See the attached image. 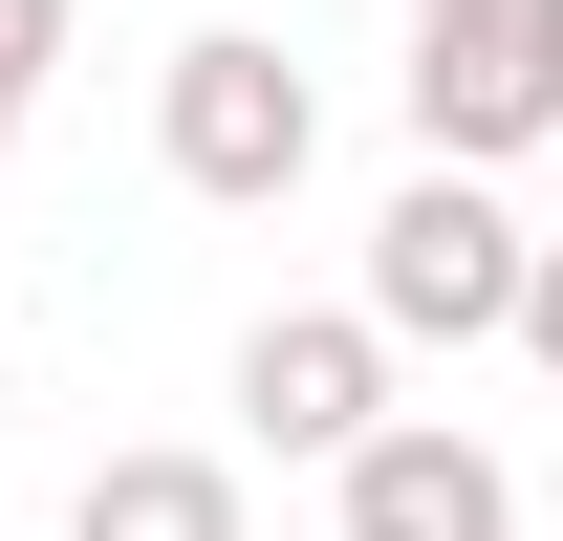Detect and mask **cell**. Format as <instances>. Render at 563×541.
<instances>
[{"label": "cell", "instance_id": "4", "mask_svg": "<svg viewBox=\"0 0 563 541\" xmlns=\"http://www.w3.org/2000/svg\"><path fill=\"white\" fill-rule=\"evenodd\" d=\"M239 433L347 476L368 433H390V325H368V303H261V325H239Z\"/></svg>", "mask_w": 563, "mask_h": 541}, {"label": "cell", "instance_id": "9", "mask_svg": "<svg viewBox=\"0 0 563 541\" xmlns=\"http://www.w3.org/2000/svg\"><path fill=\"white\" fill-rule=\"evenodd\" d=\"M0 411H22V368H0Z\"/></svg>", "mask_w": 563, "mask_h": 541}, {"label": "cell", "instance_id": "10", "mask_svg": "<svg viewBox=\"0 0 563 541\" xmlns=\"http://www.w3.org/2000/svg\"><path fill=\"white\" fill-rule=\"evenodd\" d=\"M542 174H563V152H542Z\"/></svg>", "mask_w": 563, "mask_h": 541}, {"label": "cell", "instance_id": "5", "mask_svg": "<svg viewBox=\"0 0 563 541\" xmlns=\"http://www.w3.org/2000/svg\"><path fill=\"white\" fill-rule=\"evenodd\" d=\"M325 498H347V541H520V476H498V433H455V411H390Z\"/></svg>", "mask_w": 563, "mask_h": 541}, {"label": "cell", "instance_id": "1", "mask_svg": "<svg viewBox=\"0 0 563 541\" xmlns=\"http://www.w3.org/2000/svg\"><path fill=\"white\" fill-rule=\"evenodd\" d=\"M390 109H412L433 174H520V152H563V0H412Z\"/></svg>", "mask_w": 563, "mask_h": 541}, {"label": "cell", "instance_id": "6", "mask_svg": "<svg viewBox=\"0 0 563 541\" xmlns=\"http://www.w3.org/2000/svg\"><path fill=\"white\" fill-rule=\"evenodd\" d=\"M66 541H239V455H87Z\"/></svg>", "mask_w": 563, "mask_h": 541}, {"label": "cell", "instance_id": "8", "mask_svg": "<svg viewBox=\"0 0 563 541\" xmlns=\"http://www.w3.org/2000/svg\"><path fill=\"white\" fill-rule=\"evenodd\" d=\"M520 368L563 390V239H542V303H520Z\"/></svg>", "mask_w": 563, "mask_h": 541}, {"label": "cell", "instance_id": "3", "mask_svg": "<svg viewBox=\"0 0 563 541\" xmlns=\"http://www.w3.org/2000/svg\"><path fill=\"white\" fill-rule=\"evenodd\" d=\"M520 303H542V239L498 217V174H390V217H368V325L390 346H520Z\"/></svg>", "mask_w": 563, "mask_h": 541}, {"label": "cell", "instance_id": "2", "mask_svg": "<svg viewBox=\"0 0 563 541\" xmlns=\"http://www.w3.org/2000/svg\"><path fill=\"white\" fill-rule=\"evenodd\" d=\"M152 152H174V196H217V217H282L303 174H325V87L282 66L261 22H196V44L152 66Z\"/></svg>", "mask_w": 563, "mask_h": 541}, {"label": "cell", "instance_id": "7", "mask_svg": "<svg viewBox=\"0 0 563 541\" xmlns=\"http://www.w3.org/2000/svg\"><path fill=\"white\" fill-rule=\"evenodd\" d=\"M44 66H66V0H0V131L44 109Z\"/></svg>", "mask_w": 563, "mask_h": 541}]
</instances>
